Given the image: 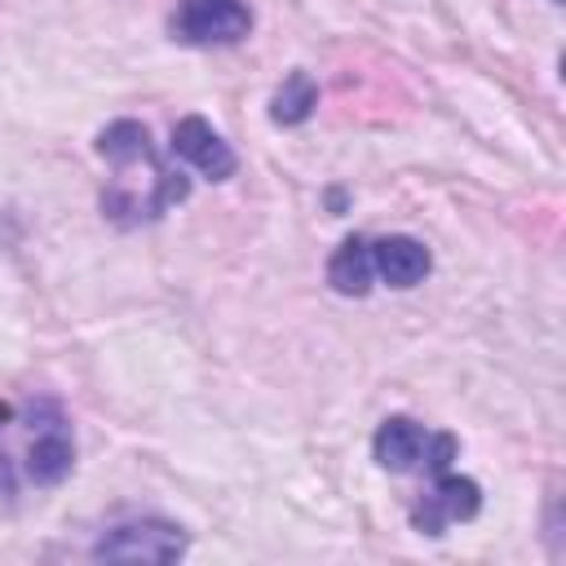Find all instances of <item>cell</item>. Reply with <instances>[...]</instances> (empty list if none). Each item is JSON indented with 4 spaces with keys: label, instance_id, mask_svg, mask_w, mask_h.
<instances>
[{
    "label": "cell",
    "instance_id": "6da1fadb",
    "mask_svg": "<svg viewBox=\"0 0 566 566\" xmlns=\"http://www.w3.org/2000/svg\"><path fill=\"white\" fill-rule=\"evenodd\" d=\"M18 416V451L0 455V491L13 495L18 482H31V486H57L71 464H75V438H71V420L62 416L57 402L49 398H35V402H22L13 407Z\"/></svg>",
    "mask_w": 566,
    "mask_h": 566
},
{
    "label": "cell",
    "instance_id": "277c9868",
    "mask_svg": "<svg viewBox=\"0 0 566 566\" xmlns=\"http://www.w3.org/2000/svg\"><path fill=\"white\" fill-rule=\"evenodd\" d=\"M186 553V531L172 522H119L97 544V562H177Z\"/></svg>",
    "mask_w": 566,
    "mask_h": 566
},
{
    "label": "cell",
    "instance_id": "3957f363",
    "mask_svg": "<svg viewBox=\"0 0 566 566\" xmlns=\"http://www.w3.org/2000/svg\"><path fill=\"white\" fill-rule=\"evenodd\" d=\"M172 40L212 49V44H239L252 31L248 0H181L172 13Z\"/></svg>",
    "mask_w": 566,
    "mask_h": 566
},
{
    "label": "cell",
    "instance_id": "8992f818",
    "mask_svg": "<svg viewBox=\"0 0 566 566\" xmlns=\"http://www.w3.org/2000/svg\"><path fill=\"white\" fill-rule=\"evenodd\" d=\"M172 155L186 159V164H195V168H199L203 177H212V181H226V177H234V168H239L230 142H226L203 115L177 119V128H172Z\"/></svg>",
    "mask_w": 566,
    "mask_h": 566
},
{
    "label": "cell",
    "instance_id": "7a4b0ae2",
    "mask_svg": "<svg viewBox=\"0 0 566 566\" xmlns=\"http://www.w3.org/2000/svg\"><path fill=\"white\" fill-rule=\"evenodd\" d=\"M371 455L389 473H416V469L442 473L455 460V438L451 433H429L424 424H416L407 416H389L371 438Z\"/></svg>",
    "mask_w": 566,
    "mask_h": 566
},
{
    "label": "cell",
    "instance_id": "9c48e42d",
    "mask_svg": "<svg viewBox=\"0 0 566 566\" xmlns=\"http://www.w3.org/2000/svg\"><path fill=\"white\" fill-rule=\"evenodd\" d=\"M314 106H318V84L310 80V71H292L270 102V119L274 124H305L314 115Z\"/></svg>",
    "mask_w": 566,
    "mask_h": 566
},
{
    "label": "cell",
    "instance_id": "ba28073f",
    "mask_svg": "<svg viewBox=\"0 0 566 566\" xmlns=\"http://www.w3.org/2000/svg\"><path fill=\"white\" fill-rule=\"evenodd\" d=\"M371 248H367V239H345L336 252H332V261H327V283L340 292V296H363L367 287H371Z\"/></svg>",
    "mask_w": 566,
    "mask_h": 566
},
{
    "label": "cell",
    "instance_id": "5b68a950",
    "mask_svg": "<svg viewBox=\"0 0 566 566\" xmlns=\"http://www.w3.org/2000/svg\"><path fill=\"white\" fill-rule=\"evenodd\" d=\"M478 509H482V486L473 478L442 469V473H433V482L411 504V526L424 535H442L451 522H469Z\"/></svg>",
    "mask_w": 566,
    "mask_h": 566
},
{
    "label": "cell",
    "instance_id": "52a82bcc",
    "mask_svg": "<svg viewBox=\"0 0 566 566\" xmlns=\"http://www.w3.org/2000/svg\"><path fill=\"white\" fill-rule=\"evenodd\" d=\"M371 248V274L389 287H416L424 283V274L433 270V256L420 239L411 234H385V239H367Z\"/></svg>",
    "mask_w": 566,
    "mask_h": 566
}]
</instances>
